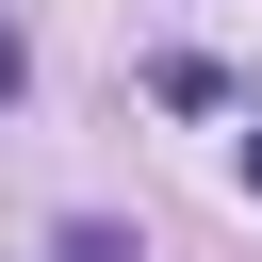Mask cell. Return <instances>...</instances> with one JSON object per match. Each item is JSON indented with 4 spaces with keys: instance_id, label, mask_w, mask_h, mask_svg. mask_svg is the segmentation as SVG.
<instances>
[{
    "instance_id": "6da1fadb",
    "label": "cell",
    "mask_w": 262,
    "mask_h": 262,
    "mask_svg": "<svg viewBox=\"0 0 262 262\" xmlns=\"http://www.w3.org/2000/svg\"><path fill=\"white\" fill-rule=\"evenodd\" d=\"M147 98H164V115H213V98H229V66H213V49H164V66H147Z\"/></svg>"
},
{
    "instance_id": "7a4b0ae2",
    "label": "cell",
    "mask_w": 262,
    "mask_h": 262,
    "mask_svg": "<svg viewBox=\"0 0 262 262\" xmlns=\"http://www.w3.org/2000/svg\"><path fill=\"white\" fill-rule=\"evenodd\" d=\"M49 262H147V246H131L115 213H66V229H49Z\"/></svg>"
},
{
    "instance_id": "3957f363",
    "label": "cell",
    "mask_w": 262,
    "mask_h": 262,
    "mask_svg": "<svg viewBox=\"0 0 262 262\" xmlns=\"http://www.w3.org/2000/svg\"><path fill=\"white\" fill-rule=\"evenodd\" d=\"M0 98H33V33H16V16H0Z\"/></svg>"
},
{
    "instance_id": "277c9868",
    "label": "cell",
    "mask_w": 262,
    "mask_h": 262,
    "mask_svg": "<svg viewBox=\"0 0 262 262\" xmlns=\"http://www.w3.org/2000/svg\"><path fill=\"white\" fill-rule=\"evenodd\" d=\"M246 196H262V131H246Z\"/></svg>"
}]
</instances>
